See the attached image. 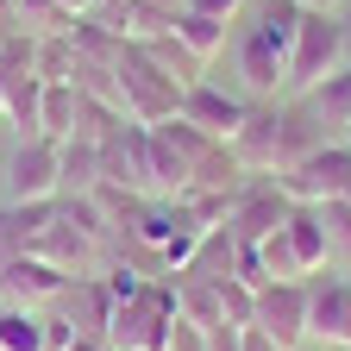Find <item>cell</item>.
Here are the masks:
<instances>
[{"mask_svg":"<svg viewBox=\"0 0 351 351\" xmlns=\"http://www.w3.org/2000/svg\"><path fill=\"white\" fill-rule=\"evenodd\" d=\"M295 25H301L295 0H251V25L239 38V75H245V88H251L257 101H282Z\"/></svg>","mask_w":351,"mask_h":351,"instance_id":"6da1fadb","label":"cell"},{"mask_svg":"<svg viewBox=\"0 0 351 351\" xmlns=\"http://www.w3.org/2000/svg\"><path fill=\"white\" fill-rule=\"evenodd\" d=\"M113 75H119V119H132V125H163V119H176L182 88H189V75H176L151 44H125L119 63H113Z\"/></svg>","mask_w":351,"mask_h":351,"instance_id":"7a4b0ae2","label":"cell"},{"mask_svg":"<svg viewBox=\"0 0 351 351\" xmlns=\"http://www.w3.org/2000/svg\"><path fill=\"white\" fill-rule=\"evenodd\" d=\"M345 63V25H339V7H301V25H295V51H289V82L282 95H307L314 82H326L332 69Z\"/></svg>","mask_w":351,"mask_h":351,"instance_id":"3957f363","label":"cell"},{"mask_svg":"<svg viewBox=\"0 0 351 351\" xmlns=\"http://www.w3.org/2000/svg\"><path fill=\"white\" fill-rule=\"evenodd\" d=\"M169 332H176V289L145 282L132 301L113 307L107 345H113V351H169Z\"/></svg>","mask_w":351,"mask_h":351,"instance_id":"277c9868","label":"cell"},{"mask_svg":"<svg viewBox=\"0 0 351 351\" xmlns=\"http://www.w3.org/2000/svg\"><path fill=\"white\" fill-rule=\"evenodd\" d=\"M0 182H7V201L13 207H44V201H57L63 195V151L57 138H19L7 169H0Z\"/></svg>","mask_w":351,"mask_h":351,"instance_id":"5b68a950","label":"cell"},{"mask_svg":"<svg viewBox=\"0 0 351 351\" xmlns=\"http://www.w3.org/2000/svg\"><path fill=\"white\" fill-rule=\"evenodd\" d=\"M276 182H282L295 201H314V207L332 201V195H345V189H351V145H345V138H326L320 151H307L301 163H289Z\"/></svg>","mask_w":351,"mask_h":351,"instance_id":"8992f818","label":"cell"},{"mask_svg":"<svg viewBox=\"0 0 351 351\" xmlns=\"http://www.w3.org/2000/svg\"><path fill=\"white\" fill-rule=\"evenodd\" d=\"M289 207H295V195L276 182V176H251V182H239V195H232L226 226H232L245 245H257V239H270L282 219H289Z\"/></svg>","mask_w":351,"mask_h":351,"instance_id":"52a82bcc","label":"cell"},{"mask_svg":"<svg viewBox=\"0 0 351 351\" xmlns=\"http://www.w3.org/2000/svg\"><path fill=\"white\" fill-rule=\"evenodd\" d=\"M251 326L270 332L282 351L307 345V282H263L251 301Z\"/></svg>","mask_w":351,"mask_h":351,"instance_id":"ba28073f","label":"cell"},{"mask_svg":"<svg viewBox=\"0 0 351 351\" xmlns=\"http://www.w3.org/2000/svg\"><path fill=\"white\" fill-rule=\"evenodd\" d=\"M63 289H69V270L44 263L38 251H19L13 263H0V301L7 307H57Z\"/></svg>","mask_w":351,"mask_h":351,"instance_id":"9c48e42d","label":"cell"},{"mask_svg":"<svg viewBox=\"0 0 351 351\" xmlns=\"http://www.w3.org/2000/svg\"><path fill=\"white\" fill-rule=\"evenodd\" d=\"M307 339H320L332 351H351V282L345 276H307Z\"/></svg>","mask_w":351,"mask_h":351,"instance_id":"30bf717a","label":"cell"},{"mask_svg":"<svg viewBox=\"0 0 351 351\" xmlns=\"http://www.w3.org/2000/svg\"><path fill=\"white\" fill-rule=\"evenodd\" d=\"M182 113L189 125H201L207 138H219V145H232L239 138V125L251 119V101H239V95H226V88H213V82H189L182 88Z\"/></svg>","mask_w":351,"mask_h":351,"instance_id":"8fae6325","label":"cell"},{"mask_svg":"<svg viewBox=\"0 0 351 351\" xmlns=\"http://www.w3.org/2000/svg\"><path fill=\"white\" fill-rule=\"evenodd\" d=\"M289 101H307V113H314L326 132L345 138V132H351V63H339L326 82H314L307 95H289Z\"/></svg>","mask_w":351,"mask_h":351,"instance_id":"7c38bea8","label":"cell"},{"mask_svg":"<svg viewBox=\"0 0 351 351\" xmlns=\"http://www.w3.org/2000/svg\"><path fill=\"white\" fill-rule=\"evenodd\" d=\"M182 13V7H176ZM176 13L169 7H157V0H113V32L125 38V44H157V38H169L176 32Z\"/></svg>","mask_w":351,"mask_h":351,"instance_id":"4fadbf2b","label":"cell"},{"mask_svg":"<svg viewBox=\"0 0 351 351\" xmlns=\"http://www.w3.org/2000/svg\"><path fill=\"white\" fill-rule=\"evenodd\" d=\"M169 38L182 44V57H189V63H213L219 51H226V19L182 7V13H176V32H169Z\"/></svg>","mask_w":351,"mask_h":351,"instance_id":"5bb4252c","label":"cell"},{"mask_svg":"<svg viewBox=\"0 0 351 351\" xmlns=\"http://www.w3.org/2000/svg\"><path fill=\"white\" fill-rule=\"evenodd\" d=\"M75 113H82V88L75 82H44V107H38V132L44 138H69L75 132Z\"/></svg>","mask_w":351,"mask_h":351,"instance_id":"9a60e30c","label":"cell"},{"mask_svg":"<svg viewBox=\"0 0 351 351\" xmlns=\"http://www.w3.org/2000/svg\"><path fill=\"white\" fill-rule=\"evenodd\" d=\"M63 189L75 195H95L101 189V138H63Z\"/></svg>","mask_w":351,"mask_h":351,"instance_id":"2e32d148","label":"cell"},{"mask_svg":"<svg viewBox=\"0 0 351 351\" xmlns=\"http://www.w3.org/2000/svg\"><path fill=\"white\" fill-rule=\"evenodd\" d=\"M0 351H51L44 345V307H0Z\"/></svg>","mask_w":351,"mask_h":351,"instance_id":"e0dca14e","label":"cell"},{"mask_svg":"<svg viewBox=\"0 0 351 351\" xmlns=\"http://www.w3.org/2000/svg\"><path fill=\"white\" fill-rule=\"evenodd\" d=\"M320 226H326V251L351 270V195H332L320 201Z\"/></svg>","mask_w":351,"mask_h":351,"instance_id":"ac0fdd59","label":"cell"},{"mask_svg":"<svg viewBox=\"0 0 351 351\" xmlns=\"http://www.w3.org/2000/svg\"><path fill=\"white\" fill-rule=\"evenodd\" d=\"M32 226H38V207H0V263H13L25 245H32Z\"/></svg>","mask_w":351,"mask_h":351,"instance_id":"d6986e66","label":"cell"},{"mask_svg":"<svg viewBox=\"0 0 351 351\" xmlns=\"http://www.w3.org/2000/svg\"><path fill=\"white\" fill-rule=\"evenodd\" d=\"M101 289H107V295H113V307H119V301H132V295L145 289V276H138V270H125V263H113V270L101 276Z\"/></svg>","mask_w":351,"mask_h":351,"instance_id":"ffe728a7","label":"cell"},{"mask_svg":"<svg viewBox=\"0 0 351 351\" xmlns=\"http://www.w3.org/2000/svg\"><path fill=\"white\" fill-rule=\"evenodd\" d=\"M182 7H195V13H213V19H226V25H232V19L251 7V0H182Z\"/></svg>","mask_w":351,"mask_h":351,"instance_id":"44dd1931","label":"cell"},{"mask_svg":"<svg viewBox=\"0 0 351 351\" xmlns=\"http://www.w3.org/2000/svg\"><path fill=\"white\" fill-rule=\"evenodd\" d=\"M245 351H282L270 332H257V326H245Z\"/></svg>","mask_w":351,"mask_h":351,"instance_id":"7402d4cb","label":"cell"},{"mask_svg":"<svg viewBox=\"0 0 351 351\" xmlns=\"http://www.w3.org/2000/svg\"><path fill=\"white\" fill-rule=\"evenodd\" d=\"M339 7H345L339 13V25H345V63H351V0H339Z\"/></svg>","mask_w":351,"mask_h":351,"instance_id":"603a6c76","label":"cell"},{"mask_svg":"<svg viewBox=\"0 0 351 351\" xmlns=\"http://www.w3.org/2000/svg\"><path fill=\"white\" fill-rule=\"evenodd\" d=\"M69 351H113V345H107V339H75Z\"/></svg>","mask_w":351,"mask_h":351,"instance_id":"cb8c5ba5","label":"cell"},{"mask_svg":"<svg viewBox=\"0 0 351 351\" xmlns=\"http://www.w3.org/2000/svg\"><path fill=\"white\" fill-rule=\"evenodd\" d=\"M295 7H326V13H332V7H339V0H295Z\"/></svg>","mask_w":351,"mask_h":351,"instance_id":"d4e9b609","label":"cell"},{"mask_svg":"<svg viewBox=\"0 0 351 351\" xmlns=\"http://www.w3.org/2000/svg\"><path fill=\"white\" fill-rule=\"evenodd\" d=\"M157 7H169V13H176V7H182V0H157Z\"/></svg>","mask_w":351,"mask_h":351,"instance_id":"484cf974","label":"cell"},{"mask_svg":"<svg viewBox=\"0 0 351 351\" xmlns=\"http://www.w3.org/2000/svg\"><path fill=\"white\" fill-rule=\"evenodd\" d=\"M345 145H351V132H345Z\"/></svg>","mask_w":351,"mask_h":351,"instance_id":"4316f807","label":"cell"},{"mask_svg":"<svg viewBox=\"0 0 351 351\" xmlns=\"http://www.w3.org/2000/svg\"><path fill=\"white\" fill-rule=\"evenodd\" d=\"M345 282H351V270H345Z\"/></svg>","mask_w":351,"mask_h":351,"instance_id":"83f0119b","label":"cell"},{"mask_svg":"<svg viewBox=\"0 0 351 351\" xmlns=\"http://www.w3.org/2000/svg\"><path fill=\"white\" fill-rule=\"evenodd\" d=\"M0 307H7V301H0Z\"/></svg>","mask_w":351,"mask_h":351,"instance_id":"f1b7e54d","label":"cell"},{"mask_svg":"<svg viewBox=\"0 0 351 351\" xmlns=\"http://www.w3.org/2000/svg\"><path fill=\"white\" fill-rule=\"evenodd\" d=\"M345 195H351V189H345Z\"/></svg>","mask_w":351,"mask_h":351,"instance_id":"f546056e","label":"cell"},{"mask_svg":"<svg viewBox=\"0 0 351 351\" xmlns=\"http://www.w3.org/2000/svg\"><path fill=\"white\" fill-rule=\"evenodd\" d=\"M301 351H307V345H301Z\"/></svg>","mask_w":351,"mask_h":351,"instance_id":"4dcf8cb0","label":"cell"}]
</instances>
